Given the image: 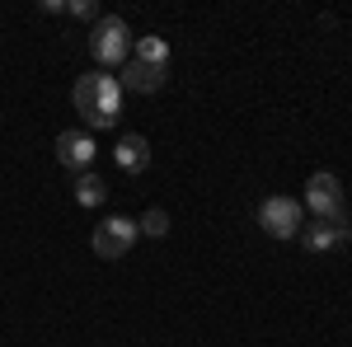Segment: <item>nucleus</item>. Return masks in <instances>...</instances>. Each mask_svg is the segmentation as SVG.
Masks as SVG:
<instances>
[{"label": "nucleus", "mask_w": 352, "mask_h": 347, "mask_svg": "<svg viewBox=\"0 0 352 347\" xmlns=\"http://www.w3.org/2000/svg\"><path fill=\"white\" fill-rule=\"evenodd\" d=\"M71 104H76V113H80L85 122L99 132V127H113L118 117H122V85H118V76H80L76 80V89H71Z\"/></svg>", "instance_id": "nucleus-1"}, {"label": "nucleus", "mask_w": 352, "mask_h": 347, "mask_svg": "<svg viewBox=\"0 0 352 347\" xmlns=\"http://www.w3.org/2000/svg\"><path fill=\"white\" fill-rule=\"evenodd\" d=\"M89 52H94V61H99V66H118V71H122V61L132 56V28H127V19L104 14V19L94 24Z\"/></svg>", "instance_id": "nucleus-2"}, {"label": "nucleus", "mask_w": 352, "mask_h": 347, "mask_svg": "<svg viewBox=\"0 0 352 347\" xmlns=\"http://www.w3.org/2000/svg\"><path fill=\"white\" fill-rule=\"evenodd\" d=\"M258 225L268 230L272 240H296L300 230H305V212H300L296 197H263V207H258Z\"/></svg>", "instance_id": "nucleus-3"}, {"label": "nucleus", "mask_w": 352, "mask_h": 347, "mask_svg": "<svg viewBox=\"0 0 352 347\" xmlns=\"http://www.w3.org/2000/svg\"><path fill=\"white\" fill-rule=\"evenodd\" d=\"M136 221H127V216H109V221H99L94 225V254L104 258V263H118V258H127L132 254V244H136Z\"/></svg>", "instance_id": "nucleus-4"}, {"label": "nucleus", "mask_w": 352, "mask_h": 347, "mask_svg": "<svg viewBox=\"0 0 352 347\" xmlns=\"http://www.w3.org/2000/svg\"><path fill=\"white\" fill-rule=\"evenodd\" d=\"M305 207L315 221H343V183H338V174H310L305 179Z\"/></svg>", "instance_id": "nucleus-5"}, {"label": "nucleus", "mask_w": 352, "mask_h": 347, "mask_svg": "<svg viewBox=\"0 0 352 347\" xmlns=\"http://www.w3.org/2000/svg\"><path fill=\"white\" fill-rule=\"evenodd\" d=\"M94 155H99V146H94V136H89V132H61V136H56V160L66 164V169L89 174Z\"/></svg>", "instance_id": "nucleus-6"}, {"label": "nucleus", "mask_w": 352, "mask_h": 347, "mask_svg": "<svg viewBox=\"0 0 352 347\" xmlns=\"http://www.w3.org/2000/svg\"><path fill=\"white\" fill-rule=\"evenodd\" d=\"M164 66H151V61H136V56H127L122 61V76H118V85H122V94L132 89V94H155L164 85Z\"/></svg>", "instance_id": "nucleus-7"}, {"label": "nucleus", "mask_w": 352, "mask_h": 347, "mask_svg": "<svg viewBox=\"0 0 352 347\" xmlns=\"http://www.w3.org/2000/svg\"><path fill=\"white\" fill-rule=\"evenodd\" d=\"M113 160H118L122 174H146V169H151V141L136 136V132H127L118 146H113Z\"/></svg>", "instance_id": "nucleus-8"}, {"label": "nucleus", "mask_w": 352, "mask_h": 347, "mask_svg": "<svg viewBox=\"0 0 352 347\" xmlns=\"http://www.w3.org/2000/svg\"><path fill=\"white\" fill-rule=\"evenodd\" d=\"M300 244H305L310 254H329V249L348 244V225H343V221H315V225L300 230Z\"/></svg>", "instance_id": "nucleus-9"}, {"label": "nucleus", "mask_w": 352, "mask_h": 347, "mask_svg": "<svg viewBox=\"0 0 352 347\" xmlns=\"http://www.w3.org/2000/svg\"><path fill=\"white\" fill-rule=\"evenodd\" d=\"M104 197H109V183L99 174H80L76 179V202L80 207H104Z\"/></svg>", "instance_id": "nucleus-10"}, {"label": "nucleus", "mask_w": 352, "mask_h": 347, "mask_svg": "<svg viewBox=\"0 0 352 347\" xmlns=\"http://www.w3.org/2000/svg\"><path fill=\"white\" fill-rule=\"evenodd\" d=\"M132 56H136V61H151V66H164V71H169V43H164V38H155V33H151V38H136Z\"/></svg>", "instance_id": "nucleus-11"}, {"label": "nucleus", "mask_w": 352, "mask_h": 347, "mask_svg": "<svg viewBox=\"0 0 352 347\" xmlns=\"http://www.w3.org/2000/svg\"><path fill=\"white\" fill-rule=\"evenodd\" d=\"M136 230H141V235H151V240L169 235V212H164V207H151V212L136 221Z\"/></svg>", "instance_id": "nucleus-12"}, {"label": "nucleus", "mask_w": 352, "mask_h": 347, "mask_svg": "<svg viewBox=\"0 0 352 347\" xmlns=\"http://www.w3.org/2000/svg\"><path fill=\"white\" fill-rule=\"evenodd\" d=\"M66 14H76V19H94V24H99V19H104V14H99V5H94V0H71V5H66Z\"/></svg>", "instance_id": "nucleus-13"}]
</instances>
